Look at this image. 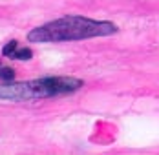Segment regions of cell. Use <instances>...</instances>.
I'll list each match as a JSON object with an SVG mask.
<instances>
[{
  "label": "cell",
  "instance_id": "6da1fadb",
  "mask_svg": "<svg viewBox=\"0 0 159 155\" xmlns=\"http://www.w3.org/2000/svg\"><path fill=\"white\" fill-rule=\"evenodd\" d=\"M117 33V26L106 20H93L79 15H68L39 26L28 33L30 42H73Z\"/></svg>",
  "mask_w": 159,
  "mask_h": 155
},
{
  "label": "cell",
  "instance_id": "7a4b0ae2",
  "mask_svg": "<svg viewBox=\"0 0 159 155\" xmlns=\"http://www.w3.org/2000/svg\"><path fill=\"white\" fill-rule=\"evenodd\" d=\"M84 82L75 77H42L31 78L24 82H0V100L7 102H24V100H37V99H49L68 95L80 90Z\"/></svg>",
  "mask_w": 159,
  "mask_h": 155
},
{
  "label": "cell",
  "instance_id": "3957f363",
  "mask_svg": "<svg viewBox=\"0 0 159 155\" xmlns=\"http://www.w3.org/2000/svg\"><path fill=\"white\" fill-rule=\"evenodd\" d=\"M2 55L7 59H15V60H30L33 57V51L30 47H18V42L11 40L2 47Z\"/></svg>",
  "mask_w": 159,
  "mask_h": 155
},
{
  "label": "cell",
  "instance_id": "277c9868",
  "mask_svg": "<svg viewBox=\"0 0 159 155\" xmlns=\"http://www.w3.org/2000/svg\"><path fill=\"white\" fill-rule=\"evenodd\" d=\"M13 78H15V71H13V68L6 66L4 62L0 60V80L9 82V80H13Z\"/></svg>",
  "mask_w": 159,
  "mask_h": 155
}]
</instances>
